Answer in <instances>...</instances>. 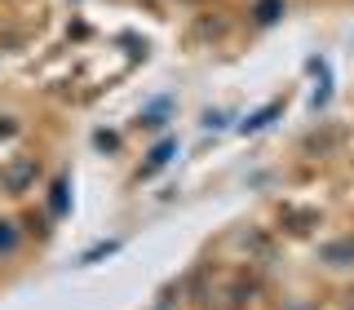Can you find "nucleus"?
Returning <instances> with one entry per match:
<instances>
[{
    "instance_id": "nucleus-4",
    "label": "nucleus",
    "mask_w": 354,
    "mask_h": 310,
    "mask_svg": "<svg viewBox=\"0 0 354 310\" xmlns=\"http://www.w3.org/2000/svg\"><path fill=\"white\" fill-rule=\"evenodd\" d=\"M274 111H279V107H266V111H257V116H252V120H248V129H261V125H266V120H270V116H274Z\"/></svg>"
},
{
    "instance_id": "nucleus-1",
    "label": "nucleus",
    "mask_w": 354,
    "mask_h": 310,
    "mask_svg": "<svg viewBox=\"0 0 354 310\" xmlns=\"http://www.w3.org/2000/svg\"><path fill=\"white\" fill-rule=\"evenodd\" d=\"M31 177H36V164H31V160H22V164H14V169H9L5 186H9V191H22V186H27Z\"/></svg>"
},
{
    "instance_id": "nucleus-3",
    "label": "nucleus",
    "mask_w": 354,
    "mask_h": 310,
    "mask_svg": "<svg viewBox=\"0 0 354 310\" xmlns=\"http://www.w3.org/2000/svg\"><path fill=\"white\" fill-rule=\"evenodd\" d=\"M18 248V230L14 221H0V253H14Z\"/></svg>"
},
{
    "instance_id": "nucleus-2",
    "label": "nucleus",
    "mask_w": 354,
    "mask_h": 310,
    "mask_svg": "<svg viewBox=\"0 0 354 310\" xmlns=\"http://www.w3.org/2000/svg\"><path fill=\"white\" fill-rule=\"evenodd\" d=\"M350 257H354V239H337L324 248V262H332V266H346Z\"/></svg>"
}]
</instances>
